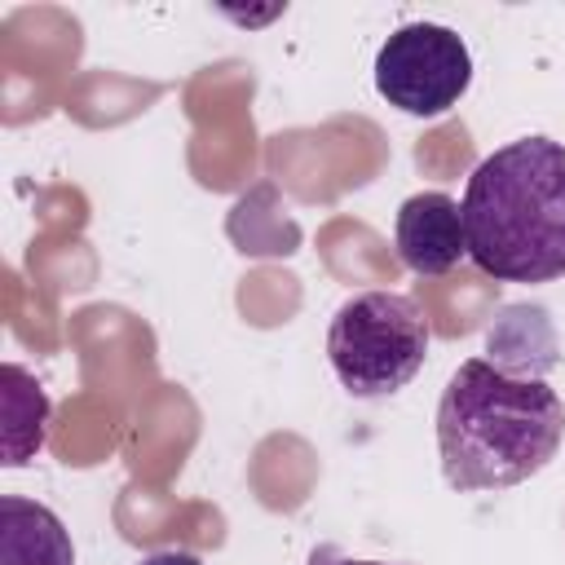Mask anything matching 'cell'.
<instances>
[{
	"label": "cell",
	"mask_w": 565,
	"mask_h": 565,
	"mask_svg": "<svg viewBox=\"0 0 565 565\" xmlns=\"http://www.w3.org/2000/svg\"><path fill=\"white\" fill-rule=\"evenodd\" d=\"M393 243L397 256L411 274L419 278H441L468 256V234H463V212L446 190H424L411 194L397 207L393 221Z\"/></svg>",
	"instance_id": "cell-5"
},
{
	"label": "cell",
	"mask_w": 565,
	"mask_h": 565,
	"mask_svg": "<svg viewBox=\"0 0 565 565\" xmlns=\"http://www.w3.org/2000/svg\"><path fill=\"white\" fill-rule=\"evenodd\" d=\"M468 256L499 282H552L565 274V146L521 137L486 154L463 190Z\"/></svg>",
	"instance_id": "cell-2"
},
{
	"label": "cell",
	"mask_w": 565,
	"mask_h": 565,
	"mask_svg": "<svg viewBox=\"0 0 565 565\" xmlns=\"http://www.w3.org/2000/svg\"><path fill=\"white\" fill-rule=\"evenodd\" d=\"M468 84L472 53L450 26L406 22L375 53V93L415 119L446 115L468 93Z\"/></svg>",
	"instance_id": "cell-4"
},
{
	"label": "cell",
	"mask_w": 565,
	"mask_h": 565,
	"mask_svg": "<svg viewBox=\"0 0 565 565\" xmlns=\"http://www.w3.org/2000/svg\"><path fill=\"white\" fill-rule=\"evenodd\" d=\"M49 433V397L44 388L18 366H4V463H22L44 446Z\"/></svg>",
	"instance_id": "cell-7"
},
{
	"label": "cell",
	"mask_w": 565,
	"mask_h": 565,
	"mask_svg": "<svg viewBox=\"0 0 565 565\" xmlns=\"http://www.w3.org/2000/svg\"><path fill=\"white\" fill-rule=\"evenodd\" d=\"M0 565H75V547L57 512L44 503L0 499Z\"/></svg>",
	"instance_id": "cell-6"
},
{
	"label": "cell",
	"mask_w": 565,
	"mask_h": 565,
	"mask_svg": "<svg viewBox=\"0 0 565 565\" xmlns=\"http://www.w3.org/2000/svg\"><path fill=\"white\" fill-rule=\"evenodd\" d=\"M137 565H203L194 552H185V547H163V552H150V556H141Z\"/></svg>",
	"instance_id": "cell-8"
},
{
	"label": "cell",
	"mask_w": 565,
	"mask_h": 565,
	"mask_svg": "<svg viewBox=\"0 0 565 565\" xmlns=\"http://www.w3.org/2000/svg\"><path fill=\"white\" fill-rule=\"evenodd\" d=\"M428 358V322L402 291L349 296L327 331V362L353 397H388L406 388Z\"/></svg>",
	"instance_id": "cell-3"
},
{
	"label": "cell",
	"mask_w": 565,
	"mask_h": 565,
	"mask_svg": "<svg viewBox=\"0 0 565 565\" xmlns=\"http://www.w3.org/2000/svg\"><path fill=\"white\" fill-rule=\"evenodd\" d=\"M309 565H384V561H358V556H344L340 547H313Z\"/></svg>",
	"instance_id": "cell-9"
},
{
	"label": "cell",
	"mask_w": 565,
	"mask_h": 565,
	"mask_svg": "<svg viewBox=\"0 0 565 565\" xmlns=\"http://www.w3.org/2000/svg\"><path fill=\"white\" fill-rule=\"evenodd\" d=\"M565 406L547 380L508 375L486 358L459 362L437 402L441 477L459 494L508 490L556 459Z\"/></svg>",
	"instance_id": "cell-1"
}]
</instances>
